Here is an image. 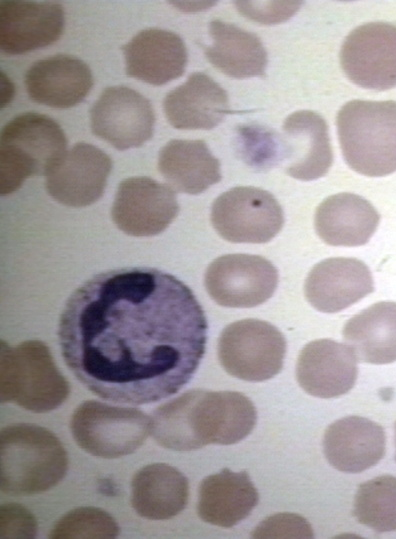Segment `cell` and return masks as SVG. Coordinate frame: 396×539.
I'll return each mask as SVG.
<instances>
[{
  "label": "cell",
  "mask_w": 396,
  "mask_h": 539,
  "mask_svg": "<svg viewBox=\"0 0 396 539\" xmlns=\"http://www.w3.org/2000/svg\"><path fill=\"white\" fill-rule=\"evenodd\" d=\"M207 320L192 290L154 268L130 267L89 278L59 318L63 359L96 396L150 404L177 393L205 353Z\"/></svg>",
  "instance_id": "1"
},
{
  "label": "cell",
  "mask_w": 396,
  "mask_h": 539,
  "mask_svg": "<svg viewBox=\"0 0 396 539\" xmlns=\"http://www.w3.org/2000/svg\"><path fill=\"white\" fill-rule=\"evenodd\" d=\"M257 412L240 392L194 389L154 410L151 434L162 447L190 451L209 444L231 445L254 429Z\"/></svg>",
  "instance_id": "2"
},
{
  "label": "cell",
  "mask_w": 396,
  "mask_h": 539,
  "mask_svg": "<svg viewBox=\"0 0 396 539\" xmlns=\"http://www.w3.org/2000/svg\"><path fill=\"white\" fill-rule=\"evenodd\" d=\"M67 453L48 429L32 423H14L0 434L1 491L29 496L50 490L66 475Z\"/></svg>",
  "instance_id": "3"
},
{
  "label": "cell",
  "mask_w": 396,
  "mask_h": 539,
  "mask_svg": "<svg viewBox=\"0 0 396 539\" xmlns=\"http://www.w3.org/2000/svg\"><path fill=\"white\" fill-rule=\"evenodd\" d=\"M346 163L369 177L396 171V101L352 100L336 118Z\"/></svg>",
  "instance_id": "4"
},
{
  "label": "cell",
  "mask_w": 396,
  "mask_h": 539,
  "mask_svg": "<svg viewBox=\"0 0 396 539\" xmlns=\"http://www.w3.org/2000/svg\"><path fill=\"white\" fill-rule=\"evenodd\" d=\"M66 146L62 128L47 115L26 112L10 120L1 132V195L18 190L28 177L46 176Z\"/></svg>",
  "instance_id": "5"
},
{
  "label": "cell",
  "mask_w": 396,
  "mask_h": 539,
  "mask_svg": "<svg viewBox=\"0 0 396 539\" xmlns=\"http://www.w3.org/2000/svg\"><path fill=\"white\" fill-rule=\"evenodd\" d=\"M1 402L45 413L58 408L69 395V384L57 369L48 347L25 341L16 347L1 342Z\"/></svg>",
  "instance_id": "6"
},
{
  "label": "cell",
  "mask_w": 396,
  "mask_h": 539,
  "mask_svg": "<svg viewBox=\"0 0 396 539\" xmlns=\"http://www.w3.org/2000/svg\"><path fill=\"white\" fill-rule=\"evenodd\" d=\"M70 429L81 449L114 459L133 453L144 443L151 433V417L136 408L89 400L73 412Z\"/></svg>",
  "instance_id": "7"
},
{
  "label": "cell",
  "mask_w": 396,
  "mask_h": 539,
  "mask_svg": "<svg viewBox=\"0 0 396 539\" xmlns=\"http://www.w3.org/2000/svg\"><path fill=\"white\" fill-rule=\"evenodd\" d=\"M217 352L220 364L228 374L248 382H262L281 371L286 340L267 321L243 319L223 329Z\"/></svg>",
  "instance_id": "8"
},
{
  "label": "cell",
  "mask_w": 396,
  "mask_h": 539,
  "mask_svg": "<svg viewBox=\"0 0 396 539\" xmlns=\"http://www.w3.org/2000/svg\"><path fill=\"white\" fill-rule=\"evenodd\" d=\"M213 228L232 243H267L282 229L283 210L268 191L238 186L219 195L212 204Z\"/></svg>",
  "instance_id": "9"
},
{
  "label": "cell",
  "mask_w": 396,
  "mask_h": 539,
  "mask_svg": "<svg viewBox=\"0 0 396 539\" xmlns=\"http://www.w3.org/2000/svg\"><path fill=\"white\" fill-rule=\"evenodd\" d=\"M204 284L218 305L251 308L272 297L278 285V271L262 256L227 254L209 264Z\"/></svg>",
  "instance_id": "10"
},
{
  "label": "cell",
  "mask_w": 396,
  "mask_h": 539,
  "mask_svg": "<svg viewBox=\"0 0 396 539\" xmlns=\"http://www.w3.org/2000/svg\"><path fill=\"white\" fill-rule=\"evenodd\" d=\"M340 63L358 86L378 91L396 87V25L370 22L356 27L342 44Z\"/></svg>",
  "instance_id": "11"
},
{
  "label": "cell",
  "mask_w": 396,
  "mask_h": 539,
  "mask_svg": "<svg viewBox=\"0 0 396 539\" xmlns=\"http://www.w3.org/2000/svg\"><path fill=\"white\" fill-rule=\"evenodd\" d=\"M154 124L150 101L126 86L104 89L90 109L92 132L118 150L143 145L153 136Z\"/></svg>",
  "instance_id": "12"
},
{
  "label": "cell",
  "mask_w": 396,
  "mask_h": 539,
  "mask_svg": "<svg viewBox=\"0 0 396 539\" xmlns=\"http://www.w3.org/2000/svg\"><path fill=\"white\" fill-rule=\"evenodd\" d=\"M178 212L175 191L169 185L146 176L123 180L118 186L111 209L115 225L135 237L161 233Z\"/></svg>",
  "instance_id": "13"
},
{
  "label": "cell",
  "mask_w": 396,
  "mask_h": 539,
  "mask_svg": "<svg viewBox=\"0 0 396 539\" xmlns=\"http://www.w3.org/2000/svg\"><path fill=\"white\" fill-rule=\"evenodd\" d=\"M111 168L112 161L105 152L79 142L66 150L46 174L47 192L63 205L89 206L103 195Z\"/></svg>",
  "instance_id": "14"
},
{
  "label": "cell",
  "mask_w": 396,
  "mask_h": 539,
  "mask_svg": "<svg viewBox=\"0 0 396 539\" xmlns=\"http://www.w3.org/2000/svg\"><path fill=\"white\" fill-rule=\"evenodd\" d=\"M64 11L56 1L2 0L0 45L6 54L17 55L46 47L59 39Z\"/></svg>",
  "instance_id": "15"
},
{
  "label": "cell",
  "mask_w": 396,
  "mask_h": 539,
  "mask_svg": "<svg viewBox=\"0 0 396 539\" xmlns=\"http://www.w3.org/2000/svg\"><path fill=\"white\" fill-rule=\"evenodd\" d=\"M373 291L369 267L352 257H332L317 263L304 284L307 301L324 313L340 312Z\"/></svg>",
  "instance_id": "16"
},
{
  "label": "cell",
  "mask_w": 396,
  "mask_h": 539,
  "mask_svg": "<svg viewBox=\"0 0 396 539\" xmlns=\"http://www.w3.org/2000/svg\"><path fill=\"white\" fill-rule=\"evenodd\" d=\"M357 358L347 344L318 339L299 353L296 378L300 387L318 398H335L349 392L357 379Z\"/></svg>",
  "instance_id": "17"
},
{
  "label": "cell",
  "mask_w": 396,
  "mask_h": 539,
  "mask_svg": "<svg viewBox=\"0 0 396 539\" xmlns=\"http://www.w3.org/2000/svg\"><path fill=\"white\" fill-rule=\"evenodd\" d=\"M122 50L126 74L151 85L160 86L182 76L187 64L182 38L160 28L138 32Z\"/></svg>",
  "instance_id": "18"
},
{
  "label": "cell",
  "mask_w": 396,
  "mask_h": 539,
  "mask_svg": "<svg viewBox=\"0 0 396 539\" xmlns=\"http://www.w3.org/2000/svg\"><path fill=\"white\" fill-rule=\"evenodd\" d=\"M24 82L33 101L54 108H70L87 96L93 77L84 61L72 55L57 54L33 63Z\"/></svg>",
  "instance_id": "19"
},
{
  "label": "cell",
  "mask_w": 396,
  "mask_h": 539,
  "mask_svg": "<svg viewBox=\"0 0 396 539\" xmlns=\"http://www.w3.org/2000/svg\"><path fill=\"white\" fill-rule=\"evenodd\" d=\"M386 436L377 423L360 416H347L330 424L323 437L329 464L345 473H360L384 456Z\"/></svg>",
  "instance_id": "20"
},
{
  "label": "cell",
  "mask_w": 396,
  "mask_h": 539,
  "mask_svg": "<svg viewBox=\"0 0 396 539\" xmlns=\"http://www.w3.org/2000/svg\"><path fill=\"white\" fill-rule=\"evenodd\" d=\"M163 109L170 125L182 130L213 129L230 113L227 92L202 72L169 91Z\"/></svg>",
  "instance_id": "21"
},
{
  "label": "cell",
  "mask_w": 396,
  "mask_h": 539,
  "mask_svg": "<svg viewBox=\"0 0 396 539\" xmlns=\"http://www.w3.org/2000/svg\"><path fill=\"white\" fill-rule=\"evenodd\" d=\"M282 131L289 151L286 173L304 181L323 177L333 162L324 118L313 111H297L284 120Z\"/></svg>",
  "instance_id": "22"
},
{
  "label": "cell",
  "mask_w": 396,
  "mask_h": 539,
  "mask_svg": "<svg viewBox=\"0 0 396 539\" xmlns=\"http://www.w3.org/2000/svg\"><path fill=\"white\" fill-rule=\"evenodd\" d=\"M380 215L365 198L348 192L331 195L317 207L314 226L317 235L332 246L366 244L376 231Z\"/></svg>",
  "instance_id": "23"
},
{
  "label": "cell",
  "mask_w": 396,
  "mask_h": 539,
  "mask_svg": "<svg viewBox=\"0 0 396 539\" xmlns=\"http://www.w3.org/2000/svg\"><path fill=\"white\" fill-rule=\"evenodd\" d=\"M258 501V492L246 471L223 469L200 483L197 513L204 522L230 528L248 517Z\"/></svg>",
  "instance_id": "24"
},
{
  "label": "cell",
  "mask_w": 396,
  "mask_h": 539,
  "mask_svg": "<svg viewBox=\"0 0 396 539\" xmlns=\"http://www.w3.org/2000/svg\"><path fill=\"white\" fill-rule=\"evenodd\" d=\"M158 170L174 191L192 195L222 178L220 162L203 140H170L159 151Z\"/></svg>",
  "instance_id": "25"
},
{
  "label": "cell",
  "mask_w": 396,
  "mask_h": 539,
  "mask_svg": "<svg viewBox=\"0 0 396 539\" xmlns=\"http://www.w3.org/2000/svg\"><path fill=\"white\" fill-rule=\"evenodd\" d=\"M189 483L176 468L165 463L138 470L131 482V504L136 513L150 520H167L187 505Z\"/></svg>",
  "instance_id": "26"
},
{
  "label": "cell",
  "mask_w": 396,
  "mask_h": 539,
  "mask_svg": "<svg viewBox=\"0 0 396 539\" xmlns=\"http://www.w3.org/2000/svg\"><path fill=\"white\" fill-rule=\"evenodd\" d=\"M209 35L212 44L205 48V56L216 69L237 79L265 75L268 56L256 34L214 19Z\"/></svg>",
  "instance_id": "27"
},
{
  "label": "cell",
  "mask_w": 396,
  "mask_h": 539,
  "mask_svg": "<svg viewBox=\"0 0 396 539\" xmlns=\"http://www.w3.org/2000/svg\"><path fill=\"white\" fill-rule=\"evenodd\" d=\"M343 337L360 362H395L396 302H378L354 315L345 323Z\"/></svg>",
  "instance_id": "28"
},
{
  "label": "cell",
  "mask_w": 396,
  "mask_h": 539,
  "mask_svg": "<svg viewBox=\"0 0 396 539\" xmlns=\"http://www.w3.org/2000/svg\"><path fill=\"white\" fill-rule=\"evenodd\" d=\"M357 521L376 532L396 530V477L382 475L362 483L354 498Z\"/></svg>",
  "instance_id": "29"
},
{
  "label": "cell",
  "mask_w": 396,
  "mask_h": 539,
  "mask_svg": "<svg viewBox=\"0 0 396 539\" xmlns=\"http://www.w3.org/2000/svg\"><path fill=\"white\" fill-rule=\"evenodd\" d=\"M119 526L106 511L95 507H80L66 513L51 530L52 539H113Z\"/></svg>",
  "instance_id": "30"
},
{
  "label": "cell",
  "mask_w": 396,
  "mask_h": 539,
  "mask_svg": "<svg viewBox=\"0 0 396 539\" xmlns=\"http://www.w3.org/2000/svg\"><path fill=\"white\" fill-rule=\"evenodd\" d=\"M254 538H312L309 522L298 514L279 513L263 520L252 532Z\"/></svg>",
  "instance_id": "31"
},
{
  "label": "cell",
  "mask_w": 396,
  "mask_h": 539,
  "mask_svg": "<svg viewBox=\"0 0 396 539\" xmlns=\"http://www.w3.org/2000/svg\"><path fill=\"white\" fill-rule=\"evenodd\" d=\"M1 538L32 539L37 535L35 517L25 507L17 503H7L0 510Z\"/></svg>",
  "instance_id": "32"
},
{
  "label": "cell",
  "mask_w": 396,
  "mask_h": 539,
  "mask_svg": "<svg viewBox=\"0 0 396 539\" xmlns=\"http://www.w3.org/2000/svg\"><path fill=\"white\" fill-rule=\"evenodd\" d=\"M237 9L246 17L264 24L281 23L290 18L301 2L238 1Z\"/></svg>",
  "instance_id": "33"
},
{
  "label": "cell",
  "mask_w": 396,
  "mask_h": 539,
  "mask_svg": "<svg viewBox=\"0 0 396 539\" xmlns=\"http://www.w3.org/2000/svg\"><path fill=\"white\" fill-rule=\"evenodd\" d=\"M2 82H4V94H3V98H2V106L5 105L6 103H8L10 101V99L12 98L13 94L8 92V89H13V85L12 83L10 82V80L4 76V78H2Z\"/></svg>",
  "instance_id": "34"
},
{
  "label": "cell",
  "mask_w": 396,
  "mask_h": 539,
  "mask_svg": "<svg viewBox=\"0 0 396 539\" xmlns=\"http://www.w3.org/2000/svg\"><path fill=\"white\" fill-rule=\"evenodd\" d=\"M395 448H396V422H395ZM395 461H396V452H395Z\"/></svg>",
  "instance_id": "35"
}]
</instances>
